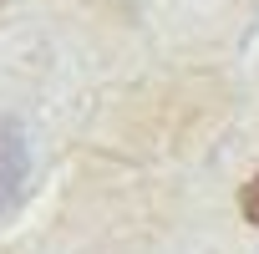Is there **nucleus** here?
I'll return each mask as SVG.
<instances>
[{"label": "nucleus", "instance_id": "2", "mask_svg": "<svg viewBox=\"0 0 259 254\" xmlns=\"http://www.w3.org/2000/svg\"><path fill=\"white\" fill-rule=\"evenodd\" d=\"M239 214H244V219L259 229V173H254V178L239 188Z\"/></svg>", "mask_w": 259, "mask_h": 254}, {"label": "nucleus", "instance_id": "3", "mask_svg": "<svg viewBox=\"0 0 259 254\" xmlns=\"http://www.w3.org/2000/svg\"><path fill=\"white\" fill-rule=\"evenodd\" d=\"M0 6H6V0H0Z\"/></svg>", "mask_w": 259, "mask_h": 254}, {"label": "nucleus", "instance_id": "1", "mask_svg": "<svg viewBox=\"0 0 259 254\" xmlns=\"http://www.w3.org/2000/svg\"><path fill=\"white\" fill-rule=\"evenodd\" d=\"M26 178H31V148H26V133L21 122L0 117V214H11L26 193Z\"/></svg>", "mask_w": 259, "mask_h": 254}]
</instances>
